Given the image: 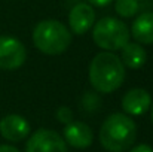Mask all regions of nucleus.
<instances>
[{
	"mask_svg": "<svg viewBox=\"0 0 153 152\" xmlns=\"http://www.w3.org/2000/svg\"><path fill=\"white\" fill-rule=\"evenodd\" d=\"M125 79V66L122 60L110 52H100L89 64V82L91 85L104 94L116 91Z\"/></svg>",
	"mask_w": 153,
	"mask_h": 152,
	"instance_id": "obj_1",
	"label": "nucleus"
},
{
	"mask_svg": "<svg viewBox=\"0 0 153 152\" xmlns=\"http://www.w3.org/2000/svg\"><path fill=\"white\" fill-rule=\"evenodd\" d=\"M137 139V125L125 113H111L100 128V143L108 152L129 149Z\"/></svg>",
	"mask_w": 153,
	"mask_h": 152,
	"instance_id": "obj_2",
	"label": "nucleus"
},
{
	"mask_svg": "<svg viewBox=\"0 0 153 152\" xmlns=\"http://www.w3.org/2000/svg\"><path fill=\"white\" fill-rule=\"evenodd\" d=\"M36 48L46 55L62 54L71 43V34L67 27L56 19L40 21L33 31Z\"/></svg>",
	"mask_w": 153,
	"mask_h": 152,
	"instance_id": "obj_3",
	"label": "nucleus"
},
{
	"mask_svg": "<svg viewBox=\"0 0 153 152\" xmlns=\"http://www.w3.org/2000/svg\"><path fill=\"white\" fill-rule=\"evenodd\" d=\"M94 42L105 51H117L122 49L129 40V31L123 21L104 16L92 28Z\"/></svg>",
	"mask_w": 153,
	"mask_h": 152,
	"instance_id": "obj_4",
	"label": "nucleus"
},
{
	"mask_svg": "<svg viewBox=\"0 0 153 152\" xmlns=\"http://www.w3.org/2000/svg\"><path fill=\"white\" fill-rule=\"evenodd\" d=\"M27 58V51L22 42L12 36H0V69H19Z\"/></svg>",
	"mask_w": 153,
	"mask_h": 152,
	"instance_id": "obj_5",
	"label": "nucleus"
},
{
	"mask_svg": "<svg viewBox=\"0 0 153 152\" xmlns=\"http://www.w3.org/2000/svg\"><path fill=\"white\" fill-rule=\"evenodd\" d=\"M25 152H67V143L56 131L40 128L28 139Z\"/></svg>",
	"mask_w": 153,
	"mask_h": 152,
	"instance_id": "obj_6",
	"label": "nucleus"
},
{
	"mask_svg": "<svg viewBox=\"0 0 153 152\" xmlns=\"http://www.w3.org/2000/svg\"><path fill=\"white\" fill-rule=\"evenodd\" d=\"M95 12L88 3H77L68 13V25L74 34H85L94 25Z\"/></svg>",
	"mask_w": 153,
	"mask_h": 152,
	"instance_id": "obj_7",
	"label": "nucleus"
},
{
	"mask_svg": "<svg viewBox=\"0 0 153 152\" xmlns=\"http://www.w3.org/2000/svg\"><path fill=\"white\" fill-rule=\"evenodd\" d=\"M64 140L77 149H85L92 145L94 134L88 124L80 121H71L64 127Z\"/></svg>",
	"mask_w": 153,
	"mask_h": 152,
	"instance_id": "obj_8",
	"label": "nucleus"
},
{
	"mask_svg": "<svg viewBox=\"0 0 153 152\" xmlns=\"http://www.w3.org/2000/svg\"><path fill=\"white\" fill-rule=\"evenodd\" d=\"M0 134L9 142H19L30 134V124L21 115H7L0 121Z\"/></svg>",
	"mask_w": 153,
	"mask_h": 152,
	"instance_id": "obj_9",
	"label": "nucleus"
},
{
	"mask_svg": "<svg viewBox=\"0 0 153 152\" xmlns=\"http://www.w3.org/2000/svg\"><path fill=\"white\" fill-rule=\"evenodd\" d=\"M152 97L143 88H132L129 90L122 99V109L132 116H138L146 113L150 109Z\"/></svg>",
	"mask_w": 153,
	"mask_h": 152,
	"instance_id": "obj_10",
	"label": "nucleus"
},
{
	"mask_svg": "<svg viewBox=\"0 0 153 152\" xmlns=\"http://www.w3.org/2000/svg\"><path fill=\"white\" fill-rule=\"evenodd\" d=\"M131 31L137 43H153V12L140 13L132 22Z\"/></svg>",
	"mask_w": 153,
	"mask_h": 152,
	"instance_id": "obj_11",
	"label": "nucleus"
},
{
	"mask_svg": "<svg viewBox=\"0 0 153 152\" xmlns=\"http://www.w3.org/2000/svg\"><path fill=\"white\" fill-rule=\"evenodd\" d=\"M120 60H122L123 66L137 70V69H141L146 64L147 52L140 43H129L128 42L122 48V58Z\"/></svg>",
	"mask_w": 153,
	"mask_h": 152,
	"instance_id": "obj_12",
	"label": "nucleus"
},
{
	"mask_svg": "<svg viewBox=\"0 0 153 152\" xmlns=\"http://www.w3.org/2000/svg\"><path fill=\"white\" fill-rule=\"evenodd\" d=\"M138 7H140L138 0H116V3H114L116 13L123 18H131V16L137 15Z\"/></svg>",
	"mask_w": 153,
	"mask_h": 152,
	"instance_id": "obj_13",
	"label": "nucleus"
},
{
	"mask_svg": "<svg viewBox=\"0 0 153 152\" xmlns=\"http://www.w3.org/2000/svg\"><path fill=\"white\" fill-rule=\"evenodd\" d=\"M56 118H58L59 122H62V124L67 125L68 122L73 121V112H71L70 107L61 106V107H58V110H56Z\"/></svg>",
	"mask_w": 153,
	"mask_h": 152,
	"instance_id": "obj_14",
	"label": "nucleus"
},
{
	"mask_svg": "<svg viewBox=\"0 0 153 152\" xmlns=\"http://www.w3.org/2000/svg\"><path fill=\"white\" fill-rule=\"evenodd\" d=\"M129 152H153V149L149 145H138V146L132 148Z\"/></svg>",
	"mask_w": 153,
	"mask_h": 152,
	"instance_id": "obj_15",
	"label": "nucleus"
},
{
	"mask_svg": "<svg viewBox=\"0 0 153 152\" xmlns=\"http://www.w3.org/2000/svg\"><path fill=\"white\" fill-rule=\"evenodd\" d=\"M91 4H94V6H100V7H102V6H107V4H110L113 0H88Z\"/></svg>",
	"mask_w": 153,
	"mask_h": 152,
	"instance_id": "obj_16",
	"label": "nucleus"
},
{
	"mask_svg": "<svg viewBox=\"0 0 153 152\" xmlns=\"http://www.w3.org/2000/svg\"><path fill=\"white\" fill-rule=\"evenodd\" d=\"M0 152H19L15 146L10 145H0Z\"/></svg>",
	"mask_w": 153,
	"mask_h": 152,
	"instance_id": "obj_17",
	"label": "nucleus"
},
{
	"mask_svg": "<svg viewBox=\"0 0 153 152\" xmlns=\"http://www.w3.org/2000/svg\"><path fill=\"white\" fill-rule=\"evenodd\" d=\"M150 115H152V121H153V104H152V107H150Z\"/></svg>",
	"mask_w": 153,
	"mask_h": 152,
	"instance_id": "obj_18",
	"label": "nucleus"
}]
</instances>
